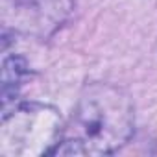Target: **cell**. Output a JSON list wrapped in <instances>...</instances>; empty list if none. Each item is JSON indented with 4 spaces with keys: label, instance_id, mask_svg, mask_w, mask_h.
<instances>
[{
    "label": "cell",
    "instance_id": "6da1fadb",
    "mask_svg": "<svg viewBox=\"0 0 157 157\" xmlns=\"http://www.w3.org/2000/svg\"><path fill=\"white\" fill-rule=\"evenodd\" d=\"M133 129L135 109L129 94L111 83H91L80 94L52 155H109L131 139Z\"/></svg>",
    "mask_w": 157,
    "mask_h": 157
},
{
    "label": "cell",
    "instance_id": "7a4b0ae2",
    "mask_svg": "<svg viewBox=\"0 0 157 157\" xmlns=\"http://www.w3.org/2000/svg\"><path fill=\"white\" fill-rule=\"evenodd\" d=\"M65 126L57 109L44 104H19L2 113L0 155L35 157L52 155L63 140Z\"/></svg>",
    "mask_w": 157,
    "mask_h": 157
},
{
    "label": "cell",
    "instance_id": "3957f363",
    "mask_svg": "<svg viewBox=\"0 0 157 157\" xmlns=\"http://www.w3.org/2000/svg\"><path fill=\"white\" fill-rule=\"evenodd\" d=\"M28 76V65L21 56H8L2 61V113L15 107V100Z\"/></svg>",
    "mask_w": 157,
    "mask_h": 157
}]
</instances>
